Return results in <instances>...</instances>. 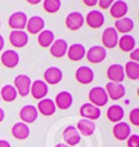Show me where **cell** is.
<instances>
[{"label": "cell", "mask_w": 139, "mask_h": 147, "mask_svg": "<svg viewBox=\"0 0 139 147\" xmlns=\"http://www.w3.org/2000/svg\"><path fill=\"white\" fill-rule=\"evenodd\" d=\"M88 97H89V101H90L89 103L94 105L97 107L106 106L109 99L106 93V89L102 88V86H94V88H91Z\"/></svg>", "instance_id": "cell-1"}, {"label": "cell", "mask_w": 139, "mask_h": 147, "mask_svg": "<svg viewBox=\"0 0 139 147\" xmlns=\"http://www.w3.org/2000/svg\"><path fill=\"white\" fill-rule=\"evenodd\" d=\"M31 79L30 76L25 75V74H21L17 75L14 78V88L17 90V94H19L21 97H26L30 94V88H31Z\"/></svg>", "instance_id": "cell-2"}, {"label": "cell", "mask_w": 139, "mask_h": 147, "mask_svg": "<svg viewBox=\"0 0 139 147\" xmlns=\"http://www.w3.org/2000/svg\"><path fill=\"white\" fill-rule=\"evenodd\" d=\"M119 41V34L115 30V27H107L104 28L103 34H102V44H103L104 49H112L117 45Z\"/></svg>", "instance_id": "cell-3"}, {"label": "cell", "mask_w": 139, "mask_h": 147, "mask_svg": "<svg viewBox=\"0 0 139 147\" xmlns=\"http://www.w3.org/2000/svg\"><path fill=\"white\" fill-rule=\"evenodd\" d=\"M85 57L90 63H101L107 57V51L101 45H94L85 53Z\"/></svg>", "instance_id": "cell-4"}, {"label": "cell", "mask_w": 139, "mask_h": 147, "mask_svg": "<svg viewBox=\"0 0 139 147\" xmlns=\"http://www.w3.org/2000/svg\"><path fill=\"white\" fill-rule=\"evenodd\" d=\"M27 20L28 18L25 12H14L10 14L8 23H9L10 28H13V30L23 31V28H26V25H27Z\"/></svg>", "instance_id": "cell-5"}, {"label": "cell", "mask_w": 139, "mask_h": 147, "mask_svg": "<svg viewBox=\"0 0 139 147\" xmlns=\"http://www.w3.org/2000/svg\"><path fill=\"white\" fill-rule=\"evenodd\" d=\"M106 93L108 96V98L113 99V101H117V99H121L125 97V93H126V89L122 84L120 83H107L106 85Z\"/></svg>", "instance_id": "cell-6"}, {"label": "cell", "mask_w": 139, "mask_h": 147, "mask_svg": "<svg viewBox=\"0 0 139 147\" xmlns=\"http://www.w3.org/2000/svg\"><path fill=\"white\" fill-rule=\"evenodd\" d=\"M30 93L32 94V97L35 99H44L48 94V84L44 80H35L31 83Z\"/></svg>", "instance_id": "cell-7"}, {"label": "cell", "mask_w": 139, "mask_h": 147, "mask_svg": "<svg viewBox=\"0 0 139 147\" xmlns=\"http://www.w3.org/2000/svg\"><path fill=\"white\" fill-rule=\"evenodd\" d=\"M107 78H108V80H111V83L121 84L125 79L124 66H121V65H119V63L108 66V69H107Z\"/></svg>", "instance_id": "cell-8"}, {"label": "cell", "mask_w": 139, "mask_h": 147, "mask_svg": "<svg viewBox=\"0 0 139 147\" xmlns=\"http://www.w3.org/2000/svg\"><path fill=\"white\" fill-rule=\"evenodd\" d=\"M85 22L89 27L99 28L104 25V14L101 10H90L85 17Z\"/></svg>", "instance_id": "cell-9"}, {"label": "cell", "mask_w": 139, "mask_h": 147, "mask_svg": "<svg viewBox=\"0 0 139 147\" xmlns=\"http://www.w3.org/2000/svg\"><path fill=\"white\" fill-rule=\"evenodd\" d=\"M1 63L7 69H14L19 63V54L13 49H8L4 51L1 54Z\"/></svg>", "instance_id": "cell-10"}, {"label": "cell", "mask_w": 139, "mask_h": 147, "mask_svg": "<svg viewBox=\"0 0 139 147\" xmlns=\"http://www.w3.org/2000/svg\"><path fill=\"white\" fill-rule=\"evenodd\" d=\"M80 115L83 116V119H88V120H98L101 117V109L91 103H84L80 107Z\"/></svg>", "instance_id": "cell-11"}, {"label": "cell", "mask_w": 139, "mask_h": 147, "mask_svg": "<svg viewBox=\"0 0 139 147\" xmlns=\"http://www.w3.org/2000/svg\"><path fill=\"white\" fill-rule=\"evenodd\" d=\"M63 140H64V142H66L67 146H70V147L76 146L80 143L81 136L73 125H68V127H66L63 130Z\"/></svg>", "instance_id": "cell-12"}, {"label": "cell", "mask_w": 139, "mask_h": 147, "mask_svg": "<svg viewBox=\"0 0 139 147\" xmlns=\"http://www.w3.org/2000/svg\"><path fill=\"white\" fill-rule=\"evenodd\" d=\"M38 115H39L38 110L32 105H26L19 111V117L22 120V123H25V124H31V123L36 121Z\"/></svg>", "instance_id": "cell-13"}, {"label": "cell", "mask_w": 139, "mask_h": 147, "mask_svg": "<svg viewBox=\"0 0 139 147\" xmlns=\"http://www.w3.org/2000/svg\"><path fill=\"white\" fill-rule=\"evenodd\" d=\"M64 23H66L67 28L72 31H77L84 25V16L80 12H71L70 14H67Z\"/></svg>", "instance_id": "cell-14"}, {"label": "cell", "mask_w": 139, "mask_h": 147, "mask_svg": "<svg viewBox=\"0 0 139 147\" xmlns=\"http://www.w3.org/2000/svg\"><path fill=\"white\" fill-rule=\"evenodd\" d=\"M50 48V54L54 58H62V57L66 56L67 49H68V44L64 39H57L52 43Z\"/></svg>", "instance_id": "cell-15"}, {"label": "cell", "mask_w": 139, "mask_h": 147, "mask_svg": "<svg viewBox=\"0 0 139 147\" xmlns=\"http://www.w3.org/2000/svg\"><path fill=\"white\" fill-rule=\"evenodd\" d=\"M62 78H63V72L58 67H49L44 72V81L50 85H57L58 83H61Z\"/></svg>", "instance_id": "cell-16"}, {"label": "cell", "mask_w": 139, "mask_h": 147, "mask_svg": "<svg viewBox=\"0 0 139 147\" xmlns=\"http://www.w3.org/2000/svg\"><path fill=\"white\" fill-rule=\"evenodd\" d=\"M9 41L14 48H23L28 43V35L25 31L13 30L9 34Z\"/></svg>", "instance_id": "cell-17"}, {"label": "cell", "mask_w": 139, "mask_h": 147, "mask_svg": "<svg viewBox=\"0 0 139 147\" xmlns=\"http://www.w3.org/2000/svg\"><path fill=\"white\" fill-rule=\"evenodd\" d=\"M75 78L80 84L86 85V84H90L94 80V71L88 66H80L76 70Z\"/></svg>", "instance_id": "cell-18"}, {"label": "cell", "mask_w": 139, "mask_h": 147, "mask_svg": "<svg viewBox=\"0 0 139 147\" xmlns=\"http://www.w3.org/2000/svg\"><path fill=\"white\" fill-rule=\"evenodd\" d=\"M44 27H45V21L41 17H39V16H34V17L27 20L26 28H27V31L30 34H32V35H36V34L39 35V34L44 30Z\"/></svg>", "instance_id": "cell-19"}, {"label": "cell", "mask_w": 139, "mask_h": 147, "mask_svg": "<svg viewBox=\"0 0 139 147\" xmlns=\"http://www.w3.org/2000/svg\"><path fill=\"white\" fill-rule=\"evenodd\" d=\"M72 102H73V97L70 92H66V90H62L57 94L56 99H54V105L56 107L61 110H67L72 106Z\"/></svg>", "instance_id": "cell-20"}, {"label": "cell", "mask_w": 139, "mask_h": 147, "mask_svg": "<svg viewBox=\"0 0 139 147\" xmlns=\"http://www.w3.org/2000/svg\"><path fill=\"white\" fill-rule=\"evenodd\" d=\"M128 10H129V8H128V4L124 0H115V1L112 3V5L109 7V13H111V16L113 18H117V20L125 17Z\"/></svg>", "instance_id": "cell-21"}, {"label": "cell", "mask_w": 139, "mask_h": 147, "mask_svg": "<svg viewBox=\"0 0 139 147\" xmlns=\"http://www.w3.org/2000/svg\"><path fill=\"white\" fill-rule=\"evenodd\" d=\"M132 134V129H130V125L125 121H120L116 123L113 127V136L116 140L119 141H125L129 138V136Z\"/></svg>", "instance_id": "cell-22"}, {"label": "cell", "mask_w": 139, "mask_h": 147, "mask_svg": "<svg viewBox=\"0 0 139 147\" xmlns=\"http://www.w3.org/2000/svg\"><path fill=\"white\" fill-rule=\"evenodd\" d=\"M38 112H40L41 115L44 116H52V115L56 112L57 107L54 105V101L53 99H49V98H44V99H40L39 101V105L36 107Z\"/></svg>", "instance_id": "cell-23"}, {"label": "cell", "mask_w": 139, "mask_h": 147, "mask_svg": "<svg viewBox=\"0 0 139 147\" xmlns=\"http://www.w3.org/2000/svg\"><path fill=\"white\" fill-rule=\"evenodd\" d=\"M133 28H134V21L132 18L122 17L115 22V30L117 31V34L120 32L122 35H128Z\"/></svg>", "instance_id": "cell-24"}, {"label": "cell", "mask_w": 139, "mask_h": 147, "mask_svg": "<svg viewBox=\"0 0 139 147\" xmlns=\"http://www.w3.org/2000/svg\"><path fill=\"white\" fill-rule=\"evenodd\" d=\"M76 129L77 132L80 133V136H85V137H89L91 136L94 132H95V124L94 121L91 120H88V119H81L77 121V125H76Z\"/></svg>", "instance_id": "cell-25"}, {"label": "cell", "mask_w": 139, "mask_h": 147, "mask_svg": "<svg viewBox=\"0 0 139 147\" xmlns=\"http://www.w3.org/2000/svg\"><path fill=\"white\" fill-rule=\"evenodd\" d=\"M85 48H84L83 44H72V45L68 47V49H67V56H68V58L71 61H80V59H83L84 57H85Z\"/></svg>", "instance_id": "cell-26"}, {"label": "cell", "mask_w": 139, "mask_h": 147, "mask_svg": "<svg viewBox=\"0 0 139 147\" xmlns=\"http://www.w3.org/2000/svg\"><path fill=\"white\" fill-rule=\"evenodd\" d=\"M124 109H122L120 105H112V106L108 107V110H107V117H108L109 121L112 123H120L122 121V119H124Z\"/></svg>", "instance_id": "cell-27"}, {"label": "cell", "mask_w": 139, "mask_h": 147, "mask_svg": "<svg viewBox=\"0 0 139 147\" xmlns=\"http://www.w3.org/2000/svg\"><path fill=\"white\" fill-rule=\"evenodd\" d=\"M12 134H13V137L17 138V140L23 141L30 136V128H28L27 124H25V123H22V121L15 123L12 128Z\"/></svg>", "instance_id": "cell-28"}, {"label": "cell", "mask_w": 139, "mask_h": 147, "mask_svg": "<svg viewBox=\"0 0 139 147\" xmlns=\"http://www.w3.org/2000/svg\"><path fill=\"white\" fill-rule=\"evenodd\" d=\"M117 45L120 47L122 52H132L135 48V39L132 35H122L121 38H119Z\"/></svg>", "instance_id": "cell-29"}, {"label": "cell", "mask_w": 139, "mask_h": 147, "mask_svg": "<svg viewBox=\"0 0 139 147\" xmlns=\"http://www.w3.org/2000/svg\"><path fill=\"white\" fill-rule=\"evenodd\" d=\"M0 98L5 102H13L17 98V90L12 84H7L0 90Z\"/></svg>", "instance_id": "cell-30"}, {"label": "cell", "mask_w": 139, "mask_h": 147, "mask_svg": "<svg viewBox=\"0 0 139 147\" xmlns=\"http://www.w3.org/2000/svg\"><path fill=\"white\" fill-rule=\"evenodd\" d=\"M54 41V34L50 30H43L38 35V43L43 48H49Z\"/></svg>", "instance_id": "cell-31"}, {"label": "cell", "mask_w": 139, "mask_h": 147, "mask_svg": "<svg viewBox=\"0 0 139 147\" xmlns=\"http://www.w3.org/2000/svg\"><path fill=\"white\" fill-rule=\"evenodd\" d=\"M124 72L130 80H138L139 79V65L138 62L129 61L124 67Z\"/></svg>", "instance_id": "cell-32"}, {"label": "cell", "mask_w": 139, "mask_h": 147, "mask_svg": "<svg viewBox=\"0 0 139 147\" xmlns=\"http://www.w3.org/2000/svg\"><path fill=\"white\" fill-rule=\"evenodd\" d=\"M44 10L48 13H57L61 9V0H44Z\"/></svg>", "instance_id": "cell-33"}, {"label": "cell", "mask_w": 139, "mask_h": 147, "mask_svg": "<svg viewBox=\"0 0 139 147\" xmlns=\"http://www.w3.org/2000/svg\"><path fill=\"white\" fill-rule=\"evenodd\" d=\"M129 119H130V123H132L133 125H135V127L139 125V109L138 107H135V109H133L132 111H130Z\"/></svg>", "instance_id": "cell-34"}, {"label": "cell", "mask_w": 139, "mask_h": 147, "mask_svg": "<svg viewBox=\"0 0 139 147\" xmlns=\"http://www.w3.org/2000/svg\"><path fill=\"white\" fill-rule=\"evenodd\" d=\"M128 147H139V136L130 134L128 138Z\"/></svg>", "instance_id": "cell-35"}, {"label": "cell", "mask_w": 139, "mask_h": 147, "mask_svg": "<svg viewBox=\"0 0 139 147\" xmlns=\"http://www.w3.org/2000/svg\"><path fill=\"white\" fill-rule=\"evenodd\" d=\"M113 1L115 0H98V5L102 8V9H107V8L111 7Z\"/></svg>", "instance_id": "cell-36"}, {"label": "cell", "mask_w": 139, "mask_h": 147, "mask_svg": "<svg viewBox=\"0 0 139 147\" xmlns=\"http://www.w3.org/2000/svg\"><path fill=\"white\" fill-rule=\"evenodd\" d=\"M130 59H132V62L139 61V49L138 48H134L132 52H130Z\"/></svg>", "instance_id": "cell-37"}, {"label": "cell", "mask_w": 139, "mask_h": 147, "mask_svg": "<svg viewBox=\"0 0 139 147\" xmlns=\"http://www.w3.org/2000/svg\"><path fill=\"white\" fill-rule=\"evenodd\" d=\"M83 1H84V4H85L86 7H90V8L95 7V5L98 4V0H83Z\"/></svg>", "instance_id": "cell-38"}, {"label": "cell", "mask_w": 139, "mask_h": 147, "mask_svg": "<svg viewBox=\"0 0 139 147\" xmlns=\"http://www.w3.org/2000/svg\"><path fill=\"white\" fill-rule=\"evenodd\" d=\"M0 147H12V146H10V143L8 142V141L0 140Z\"/></svg>", "instance_id": "cell-39"}, {"label": "cell", "mask_w": 139, "mask_h": 147, "mask_svg": "<svg viewBox=\"0 0 139 147\" xmlns=\"http://www.w3.org/2000/svg\"><path fill=\"white\" fill-rule=\"evenodd\" d=\"M26 1L31 5H38L39 3H41V0H26Z\"/></svg>", "instance_id": "cell-40"}, {"label": "cell", "mask_w": 139, "mask_h": 147, "mask_svg": "<svg viewBox=\"0 0 139 147\" xmlns=\"http://www.w3.org/2000/svg\"><path fill=\"white\" fill-rule=\"evenodd\" d=\"M4 116H5V114H4V110H3L1 107H0V123H1L3 120H4Z\"/></svg>", "instance_id": "cell-41"}, {"label": "cell", "mask_w": 139, "mask_h": 147, "mask_svg": "<svg viewBox=\"0 0 139 147\" xmlns=\"http://www.w3.org/2000/svg\"><path fill=\"white\" fill-rule=\"evenodd\" d=\"M3 48H4V38L0 35V52H1Z\"/></svg>", "instance_id": "cell-42"}, {"label": "cell", "mask_w": 139, "mask_h": 147, "mask_svg": "<svg viewBox=\"0 0 139 147\" xmlns=\"http://www.w3.org/2000/svg\"><path fill=\"white\" fill-rule=\"evenodd\" d=\"M56 147H70V146H67L66 143H58V145H57Z\"/></svg>", "instance_id": "cell-43"}, {"label": "cell", "mask_w": 139, "mask_h": 147, "mask_svg": "<svg viewBox=\"0 0 139 147\" xmlns=\"http://www.w3.org/2000/svg\"><path fill=\"white\" fill-rule=\"evenodd\" d=\"M0 101H1V98H0Z\"/></svg>", "instance_id": "cell-44"}]
</instances>
